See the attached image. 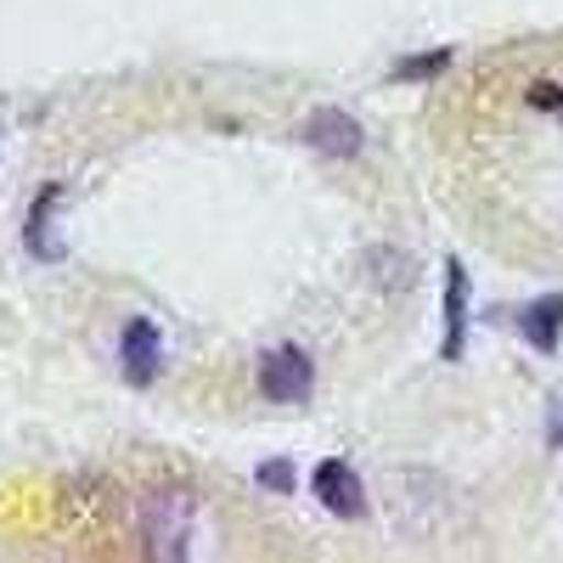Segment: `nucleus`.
<instances>
[{
	"instance_id": "2",
	"label": "nucleus",
	"mask_w": 563,
	"mask_h": 563,
	"mask_svg": "<svg viewBox=\"0 0 563 563\" xmlns=\"http://www.w3.org/2000/svg\"><path fill=\"white\" fill-rule=\"evenodd\" d=\"M254 384H260V395L271 406H310V395H316V361L299 344H276V350H265Z\"/></svg>"
},
{
	"instance_id": "5",
	"label": "nucleus",
	"mask_w": 563,
	"mask_h": 563,
	"mask_svg": "<svg viewBox=\"0 0 563 563\" xmlns=\"http://www.w3.org/2000/svg\"><path fill=\"white\" fill-rule=\"evenodd\" d=\"M305 141H310L316 153H327V158H361L366 130H361V119L344 113V108H316V113L305 119Z\"/></svg>"
},
{
	"instance_id": "6",
	"label": "nucleus",
	"mask_w": 563,
	"mask_h": 563,
	"mask_svg": "<svg viewBox=\"0 0 563 563\" xmlns=\"http://www.w3.org/2000/svg\"><path fill=\"white\" fill-rule=\"evenodd\" d=\"M361 276H366V288H378V294H411L417 288V260L406 249L384 243V249L361 254Z\"/></svg>"
},
{
	"instance_id": "3",
	"label": "nucleus",
	"mask_w": 563,
	"mask_h": 563,
	"mask_svg": "<svg viewBox=\"0 0 563 563\" xmlns=\"http://www.w3.org/2000/svg\"><path fill=\"white\" fill-rule=\"evenodd\" d=\"M169 361V344L158 333V321L153 316H130L119 327V372H124V384L135 389H153L158 384V372Z\"/></svg>"
},
{
	"instance_id": "9",
	"label": "nucleus",
	"mask_w": 563,
	"mask_h": 563,
	"mask_svg": "<svg viewBox=\"0 0 563 563\" xmlns=\"http://www.w3.org/2000/svg\"><path fill=\"white\" fill-rule=\"evenodd\" d=\"M519 333L530 339V350L552 355L558 339H563V294H541V299H530V305L519 310Z\"/></svg>"
},
{
	"instance_id": "4",
	"label": "nucleus",
	"mask_w": 563,
	"mask_h": 563,
	"mask_svg": "<svg viewBox=\"0 0 563 563\" xmlns=\"http://www.w3.org/2000/svg\"><path fill=\"white\" fill-rule=\"evenodd\" d=\"M310 490H316V501L333 512V519H366V485H361V474H355L344 456L316 462Z\"/></svg>"
},
{
	"instance_id": "10",
	"label": "nucleus",
	"mask_w": 563,
	"mask_h": 563,
	"mask_svg": "<svg viewBox=\"0 0 563 563\" xmlns=\"http://www.w3.org/2000/svg\"><path fill=\"white\" fill-rule=\"evenodd\" d=\"M254 485L271 490V496H294V490H299V467H294L288 456H271V462L254 467Z\"/></svg>"
},
{
	"instance_id": "11",
	"label": "nucleus",
	"mask_w": 563,
	"mask_h": 563,
	"mask_svg": "<svg viewBox=\"0 0 563 563\" xmlns=\"http://www.w3.org/2000/svg\"><path fill=\"white\" fill-rule=\"evenodd\" d=\"M445 68H451V52H417L395 63V79H440Z\"/></svg>"
},
{
	"instance_id": "13",
	"label": "nucleus",
	"mask_w": 563,
	"mask_h": 563,
	"mask_svg": "<svg viewBox=\"0 0 563 563\" xmlns=\"http://www.w3.org/2000/svg\"><path fill=\"white\" fill-rule=\"evenodd\" d=\"M547 445H552V451H563V400L547 411Z\"/></svg>"
},
{
	"instance_id": "8",
	"label": "nucleus",
	"mask_w": 563,
	"mask_h": 563,
	"mask_svg": "<svg viewBox=\"0 0 563 563\" xmlns=\"http://www.w3.org/2000/svg\"><path fill=\"white\" fill-rule=\"evenodd\" d=\"M462 339H467V271H462V260H445V339H440V355L456 361Z\"/></svg>"
},
{
	"instance_id": "1",
	"label": "nucleus",
	"mask_w": 563,
	"mask_h": 563,
	"mask_svg": "<svg viewBox=\"0 0 563 563\" xmlns=\"http://www.w3.org/2000/svg\"><path fill=\"white\" fill-rule=\"evenodd\" d=\"M135 536L153 558H198V501L186 490H147L135 507Z\"/></svg>"
},
{
	"instance_id": "7",
	"label": "nucleus",
	"mask_w": 563,
	"mask_h": 563,
	"mask_svg": "<svg viewBox=\"0 0 563 563\" xmlns=\"http://www.w3.org/2000/svg\"><path fill=\"white\" fill-rule=\"evenodd\" d=\"M63 203V180H52V186H40V198L29 203V214H23V249L34 254V260H45V265H57L68 249L63 243H52V209Z\"/></svg>"
},
{
	"instance_id": "12",
	"label": "nucleus",
	"mask_w": 563,
	"mask_h": 563,
	"mask_svg": "<svg viewBox=\"0 0 563 563\" xmlns=\"http://www.w3.org/2000/svg\"><path fill=\"white\" fill-rule=\"evenodd\" d=\"M530 108H541V113H563V90L558 85H530Z\"/></svg>"
}]
</instances>
